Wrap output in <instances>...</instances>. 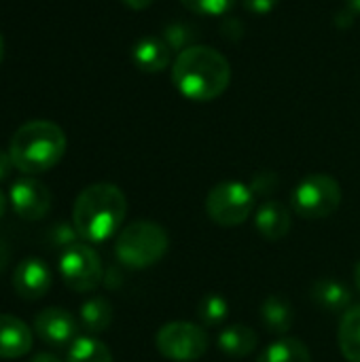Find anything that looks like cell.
I'll use <instances>...</instances> for the list:
<instances>
[{
	"label": "cell",
	"mask_w": 360,
	"mask_h": 362,
	"mask_svg": "<svg viewBox=\"0 0 360 362\" xmlns=\"http://www.w3.org/2000/svg\"><path fill=\"white\" fill-rule=\"evenodd\" d=\"M219 350L231 358H246L259 346V335L248 325H231L223 329L216 337Z\"/></svg>",
	"instance_id": "obj_16"
},
{
	"label": "cell",
	"mask_w": 360,
	"mask_h": 362,
	"mask_svg": "<svg viewBox=\"0 0 360 362\" xmlns=\"http://www.w3.org/2000/svg\"><path fill=\"white\" fill-rule=\"evenodd\" d=\"M261 320L274 335H286L295 325V310L282 295H269L261 305Z\"/></svg>",
	"instance_id": "obj_17"
},
{
	"label": "cell",
	"mask_w": 360,
	"mask_h": 362,
	"mask_svg": "<svg viewBox=\"0 0 360 362\" xmlns=\"http://www.w3.org/2000/svg\"><path fill=\"white\" fill-rule=\"evenodd\" d=\"M155 346L163 358L172 362H195L199 361L208 348L210 339L202 325L174 320L163 325L155 335Z\"/></svg>",
	"instance_id": "obj_7"
},
{
	"label": "cell",
	"mask_w": 360,
	"mask_h": 362,
	"mask_svg": "<svg viewBox=\"0 0 360 362\" xmlns=\"http://www.w3.org/2000/svg\"><path fill=\"white\" fill-rule=\"evenodd\" d=\"M4 212H6V197H4V193L0 191V218L4 216Z\"/></svg>",
	"instance_id": "obj_33"
},
{
	"label": "cell",
	"mask_w": 360,
	"mask_h": 362,
	"mask_svg": "<svg viewBox=\"0 0 360 362\" xmlns=\"http://www.w3.org/2000/svg\"><path fill=\"white\" fill-rule=\"evenodd\" d=\"M15 165H13V159H11V155L8 153H4V151H0V180H4L8 174H11V170H13Z\"/></svg>",
	"instance_id": "obj_28"
},
{
	"label": "cell",
	"mask_w": 360,
	"mask_h": 362,
	"mask_svg": "<svg viewBox=\"0 0 360 362\" xmlns=\"http://www.w3.org/2000/svg\"><path fill=\"white\" fill-rule=\"evenodd\" d=\"M293 210L306 221H320L342 206V187L331 174H310L293 191Z\"/></svg>",
	"instance_id": "obj_5"
},
{
	"label": "cell",
	"mask_w": 360,
	"mask_h": 362,
	"mask_svg": "<svg viewBox=\"0 0 360 362\" xmlns=\"http://www.w3.org/2000/svg\"><path fill=\"white\" fill-rule=\"evenodd\" d=\"M125 6H129V8H134V11H144V8H149L155 0H121Z\"/></svg>",
	"instance_id": "obj_30"
},
{
	"label": "cell",
	"mask_w": 360,
	"mask_h": 362,
	"mask_svg": "<svg viewBox=\"0 0 360 362\" xmlns=\"http://www.w3.org/2000/svg\"><path fill=\"white\" fill-rule=\"evenodd\" d=\"M291 225H293L291 210L276 199L261 204L255 212V227L261 233V238H265L267 242L284 240L291 231Z\"/></svg>",
	"instance_id": "obj_12"
},
{
	"label": "cell",
	"mask_w": 360,
	"mask_h": 362,
	"mask_svg": "<svg viewBox=\"0 0 360 362\" xmlns=\"http://www.w3.org/2000/svg\"><path fill=\"white\" fill-rule=\"evenodd\" d=\"M163 40L170 45L172 51H185L187 47H193L195 40V32H191V25L187 23H170L163 32Z\"/></svg>",
	"instance_id": "obj_23"
},
{
	"label": "cell",
	"mask_w": 360,
	"mask_h": 362,
	"mask_svg": "<svg viewBox=\"0 0 360 362\" xmlns=\"http://www.w3.org/2000/svg\"><path fill=\"white\" fill-rule=\"evenodd\" d=\"M248 187H250V191L255 193V197L269 195V193L278 187V178H276V174H257Z\"/></svg>",
	"instance_id": "obj_26"
},
{
	"label": "cell",
	"mask_w": 360,
	"mask_h": 362,
	"mask_svg": "<svg viewBox=\"0 0 360 362\" xmlns=\"http://www.w3.org/2000/svg\"><path fill=\"white\" fill-rule=\"evenodd\" d=\"M280 0H242L244 8L252 15H267L269 11L276 8Z\"/></svg>",
	"instance_id": "obj_27"
},
{
	"label": "cell",
	"mask_w": 360,
	"mask_h": 362,
	"mask_svg": "<svg viewBox=\"0 0 360 362\" xmlns=\"http://www.w3.org/2000/svg\"><path fill=\"white\" fill-rule=\"evenodd\" d=\"M32 348V331L11 314H0V358H21Z\"/></svg>",
	"instance_id": "obj_13"
},
{
	"label": "cell",
	"mask_w": 360,
	"mask_h": 362,
	"mask_svg": "<svg viewBox=\"0 0 360 362\" xmlns=\"http://www.w3.org/2000/svg\"><path fill=\"white\" fill-rule=\"evenodd\" d=\"M176 89L193 102H212L231 83L229 59L208 45H193L180 51L172 64Z\"/></svg>",
	"instance_id": "obj_1"
},
{
	"label": "cell",
	"mask_w": 360,
	"mask_h": 362,
	"mask_svg": "<svg viewBox=\"0 0 360 362\" xmlns=\"http://www.w3.org/2000/svg\"><path fill=\"white\" fill-rule=\"evenodd\" d=\"M354 282H356V288H359L360 293V261L356 263V267H354Z\"/></svg>",
	"instance_id": "obj_34"
},
{
	"label": "cell",
	"mask_w": 360,
	"mask_h": 362,
	"mask_svg": "<svg viewBox=\"0 0 360 362\" xmlns=\"http://www.w3.org/2000/svg\"><path fill=\"white\" fill-rule=\"evenodd\" d=\"M32 362H62L57 356H53V354H38V356H34Z\"/></svg>",
	"instance_id": "obj_31"
},
{
	"label": "cell",
	"mask_w": 360,
	"mask_h": 362,
	"mask_svg": "<svg viewBox=\"0 0 360 362\" xmlns=\"http://www.w3.org/2000/svg\"><path fill=\"white\" fill-rule=\"evenodd\" d=\"M255 210V193L240 180H223L206 195V212L219 227H238Z\"/></svg>",
	"instance_id": "obj_6"
},
{
	"label": "cell",
	"mask_w": 360,
	"mask_h": 362,
	"mask_svg": "<svg viewBox=\"0 0 360 362\" xmlns=\"http://www.w3.org/2000/svg\"><path fill=\"white\" fill-rule=\"evenodd\" d=\"M59 274L74 293H93L104 280L100 255L87 242H76L59 255Z\"/></svg>",
	"instance_id": "obj_8"
},
{
	"label": "cell",
	"mask_w": 360,
	"mask_h": 362,
	"mask_svg": "<svg viewBox=\"0 0 360 362\" xmlns=\"http://www.w3.org/2000/svg\"><path fill=\"white\" fill-rule=\"evenodd\" d=\"M180 2L185 8H189L195 15L216 17V15H225L227 11H231L238 0H180Z\"/></svg>",
	"instance_id": "obj_24"
},
{
	"label": "cell",
	"mask_w": 360,
	"mask_h": 362,
	"mask_svg": "<svg viewBox=\"0 0 360 362\" xmlns=\"http://www.w3.org/2000/svg\"><path fill=\"white\" fill-rule=\"evenodd\" d=\"M312 299L320 310H325L329 314H339V312L350 310L352 293L344 282L333 280V278H323V280L314 282Z\"/></svg>",
	"instance_id": "obj_15"
},
{
	"label": "cell",
	"mask_w": 360,
	"mask_h": 362,
	"mask_svg": "<svg viewBox=\"0 0 360 362\" xmlns=\"http://www.w3.org/2000/svg\"><path fill=\"white\" fill-rule=\"evenodd\" d=\"M257 362H312V354L301 339L280 337L259 354Z\"/></svg>",
	"instance_id": "obj_18"
},
{
	"label": "cell",
	"mask_w": 360,
	"mask_h": 362,
	"mask_svg": "<svg viewBox=\"0 0 360 362\" xmlns=\"http://www.w3.org/2000/svg\"><path fill=\"white\" fill-rule=\"evenodd\" d=\"M66 153V134L53 121H28L11 138L13 165L32 176L55 168Z\"/></svg>",
	"instance_id": "obj_3"
},
{
	"label": "cell",
	"mask_w": 360,
	"mask_h": 362,
	"mask_svg": "<svg viewBox=\"0 0 360 362\" xmlns=\"http://www.w3.org/2000/svg\"><path fill=\"white\" fill-rule=\"evenodd\" d=\"M13 212L23 221H40L51 210V191L36 178L23 176L11 185Z\"/></svg>",
	"instance_id": "obj_9"
},
{
	"label": "cell",
	"mask_w": 360,
	"mask_h": 362,
	"mask_svg": "<svg viewBox=\"0 0 360 362\" xmlns=\"http://www.w3.org/2000/svg\"><path fill=\"white\" fill-rule=\"evenodd\" d=\"M2 57H4V40L0 36V64H2Z\"/></svg>",
	"instance_id": "obj_35"
},
{
	"label": "cell",
	"mask_w": 360,
	"mask_h": 362,
	"mask_svg": "<svg viewBox=\"0 0 360 362\" xmlns=\"http://www.w3.org/2000/svg\"><path fill=\"white\" fill-rule=\"evenodd\" d=\"M34 331L45 344L53 348H64L76 339L79 325H76V318L68 310L47 308L34 318Z\"/></svg>",
	"instance_id": "obj_10"
},
{
	"label": "cell",
	"mask_w": 360,
	"mask_h": 362,
	"mask_svg": "<svg viewBox=\"0 0 360 362\" xmlns=\"http://www.w3.org/2000/svg\"><path fill=\"white\" fill-rule=\"evenodd\" d=\"M127 214L125 193L110 182H95L85 187L74 199L72 225L83 242H108L123 225Z\"/></svg>",
	"instance_id": "obj_2"
},
{
	"label": "cell",
	"mask_w": 360,
	"mask_h": 362,
	"mask_svg": "<svg viewBox=\"0 0 360 362\" xmlns=\"http://www.w3.org/2000/svg\"><path fill=\"white\" fill-rule=\"evenodd\" d=\"M339 350L348 362H360V305L344 312L337 333Z\"/></svg>",
	"instance_id": "obj_19"
},
{
	"label": "cell",
	"mask_w": 360,
	"mask_h": 362,
	"mask_svg": "<svg viewBox=\"0 0 360 362\" xmlns=\"http://www.w3.org/2000/svg\"><path fill=\"white\" fill-rule=\"evenodd\" d=\"M8 261H11V248L6 246L4 240H0V272L8 265Z\"/></svg>",
	"instance_id": "obj_29"
},
{
	"label": "cell",
	"mask_w": 360,
	"mask_h": 362,
	"mask_svg": "<svg viewBox=\"0 0 360 362\" xmlns=\"http://www.w3.org/2000/svg\"><path fill=\"white\" fill-rule=\"evenodd\" d=\"M132 59L142 72H161L172 62V49L163 36H144L132 49Z\"/></svg>",
	"instance_id": "obj_14"
},
{
	"label": "cell",
	"mask_w": 360,
	"mask_h": 362,
	"mask_svg": "<svg viewBox=\"0 0 360 362\" xmlns=\"http://www.w3.org/2000/svg\"><path fill=\"white\" fill-rule=\"evenodd\" d=\"M346 6L352 15H360V0H346Z\"/></svg>",
	"instance_id": "obj_32"
},
{
	"label": "cell",
	"mask_w": 360,
	"mask_h": 362,
	"mask_svg": "<svg viewBox=\"0 0 360 362\" xmlns=\"http://www.w3.org/2000/svg\"><path fill=\"white\" fill-rule=\"evenodd\" d=\"M229 316V303L223 295H204L197 305V318L204 327H221Z\"/></svg>",
	"instance_id": "obj_22"
},
{
	"label": "cell",
	"mask_w": 360,
	"mask_h": 362,
	"mask_svg": "<svg viewBox=\"0 0 360 362\" xmlns=\"http://www.w3.org/2000/svg\"><path fill=\"white\" fill-rule=\"evenodd\" d=\"M66 362H112V354L106 344L93 335H85L70 344Z\"/></svg>",
	"instance_id": "obj_21"
},
{
	"label": "cell",
	"mask_w": 360,
	"mask_h": 362,
	"mask_svg": "<svg viewBox=\"0 0 360 362\" xmlns=\"http://www.w3.org/2000/svg\"><path fill=\"white\" fill-rule=\"evenodd\" d=\"M51 282H53L51 269L38 257L23 259L13 274V288L25 301H36L45 297L51 288Z\"/></svg>",
	"instance_id": "obj_11"
},
{
	"label": "cell",
	"mask_w": 360,
	"mask_h": 362,
	"mask_svg": "<svg viewBox=\"0 0 360 362\" xmlns=\"http://www.w3.org/2000/svg\"><path fill=\"white\" fill-rule=\"evenodd\" d=\"M47 238H49L51 248H59L62 252H64L66 248L74 246V244L81 240V235L76 233L74 225H68V223H57V225H53Z\"/></svg>",
	"instance_id": "obj_25"
},
{
	"label": "cell",
	"mask_w": 360,
	"mask_h": 362,
	"mask_svg": "<svg viewBox=\"0 0 360 362\" xmlns=\"http://www.w3.org/2000/svg\"><path fill=\"white\" fill-rule=\"evenodd\" d=\"M79 318H81V327L87 333L91 335L104 333L112 325V305L104 297H91L81 305Z\"/></svg>",
	"instance_id": "obj_20"
},
{
	"label": "cell",
	"mask_w": 360,
	"mask_h": 362,
	"mask_svg": "<svg viewBox=\"0 0 360 362\" xmlns=\"http://www.w3.org/2000/svg\"><path fill=\"white\" fill-rule=\"evenodd\" d=\"M170 248V238L159 223L136 221L121 229L115 244V255L129 269H146L159 263Z\"/></svg>",
	"instance_id": "obj_4"
}]
</instances>
